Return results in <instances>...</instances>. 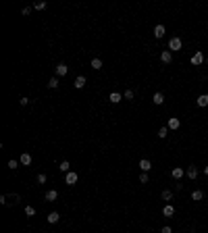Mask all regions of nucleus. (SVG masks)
<instances>
[{
	"mask_svg": "<svg viewBox=\"0 0 208 233\" xmlns=\"http://www.w3.org/2000/svg\"><path fill=\"white\" fill-rule=\"evenodd\" d=\"M181 46H183V42H181L179 38H171V40H169V50H171V52L181 50Z\"/></svg>",
	"mask_w": 208,
	"mask_h": 233,
	"instance_id": "f257e3e1",
	"label": "nucleus"
},
{
	"mask_svg": "<svg viewBox=\"0 0 208 233\" xmlns=\"http://www.w3.org/2000/svg\"><path fill=\"white\" fill-rule=\"evenodd\" d=\"M77 179H79V175L73 173V171H69V173H67V177H65V183H67V185H75Z\"/></svg>",
	"mask_w": 208,
	"mask_h": 233,
	"instance_id": "f03ea898",
	"label": "nucleus"
},
{
	"mask_svg": "<svg viewBox=\"0 0 208 233\" xmlns=\"http://www.w3.org/2000/svg\"><path fill=\"white\" fill-rule=\"evenodd\" d=\"M160 61L165 62V65H169V62L173 61V52H171V50H162V54H160Z\"/></svg>",
	"mask_w": 208,
	"mask_h": 233,
	"instance_id": "7ed1b4c3",
	"label": "nucleus"
},
{
	"mask_svg": "<svg viewBox=\"0 0 208 233\" xmlns=\"http://www.w3.org/2000/svg\"><path fill=\"white\" fill-rule=\"evenodd\" d=\"M67 71H69V67H67L65 62L56 65V77H65V75H67Z\"/></svg>",
	"mask_w": 208,
	"mask_h": 233,
	"instance_id": "20e7f679",
	"label": "nucleus"
},
{
	"mask_svg": "<svg viewBox=\"0 0 208 233\" xmlns=\"http://www.w3.org/2000/svg\"><path fill=\"white\" fill-rule=\"evenodd\" d=\"M139 169H142L144 173H148L150 169H152V162H150L148 158H142V160H139Z\"/></svg>",
	"mask_w": 208,
	"mask_h": 233,
	"instance_id": "39448f33",
	"label": "nucleus"
},
{
	"mask_svg": "<svg viewBox=\"0 0 208 233\" xmlns=\"http://www.w3.org/2000/svg\"><path fill=\"white\" fill-rule=\"evenodd\" d=\"M189 61H192V65H202V62H204V54H202V52H196Z\"/></svg>",
	"mask_w": 208,
	"mask_h": 233,
	"instance_id": "423d86ee",
	"label": "nucleus"
},
{
	"mask_svg": "<svg viewBox=\"0 0 208 233\" xmlns=\"http://www.w3.org/2000/svg\"><path fill=\"white\" fill-rule=\"evenodd\" d=\"M171 177L177 179V181H181V177H183V169H181V167H175L173 171H171Z\"/></svg>",
	"mask_w": 208,
	"mask_h": 233,
	"instance_id": "0eeeda50",
	"label": "nucleus"
},
{
	"mask_svg": "<svg viewBox=\"0 0 208 233\" xmlns=\"http://www.w3.org/2000/svg\"><path fill=\"white\" fill-rule=\"evenodd\" d=\"M108 100H111L112 104H119L121 100H123V94H119V92H112L111 96H108Z\"/></svg>",
	"mask_w": 208,
	"mask_h": 233,
	"instance_id": "6e6552de",
	"label": "nucleus"
},
{
	"mask_svg": "<svg viewBox=\"0 0 208 233\" xmlns=\"http://www.w3.org/2000/svg\"><path fill=\"white\" fill-rule=\"evenodd\" d=\"M19 162H21V165H31V154L23 152V154L19 156Z\"/></svg>",
	"mask_w": 208,
	"mask_h": 233,
	"instance_id": "1a4fd4ad",
	"label": "nucleus"
},
{
	"mask_svg": "<svg viewBox=\"0 0 208 233\" xmlns=\"http://www.w3.org/2000/svg\"><path fill=\"white\" fill-rule=\"evenodd\" d=\"M185 175H187V177H189V179H196V177H198V169H196L194 165H192V167H187Z\"/></svg>",
	"mask_w": 208,
	"mask_h": 233,
	"instance_id": "9d476101",
	"label": "nucleus"
},
{
	"mask_svg": "<svg viewBox=\"0 0 208 233\" xmlns=\"http://www.w3.org/2000/svg\"><path fill=\"white\" fill-rule=\"evenodd\" d=\"M165 34H166L165 25H156V27H154V38H162Z\"/></svg>",
	"mask_w": 208,
	"mask_h": 233,
	"instance_id": "9b49d317",
	"label": "nucleus"
},
{
	"mask_svg": "<svg viewBox=\"0 0 208 233\" xmlns=\"http://www.w3.org/2000/svg\"><path fill=\"white\" fill-rule=\"evenodd\" d=\"M73 85H75L77 89L85 88V77H83V75H79V77H77V79H75V81H73Z\"/></svg>",
	"mask_w": 208,
	"mask_h": 233,
	"instance_id": "f8f14e48",
	"label": "nucleus"
},
{
	"mask_svg": "<svg viewBox=\"0 0 208 233\" xmlns=\"http://www.w3.org/2000/svg\"><path fill=\"white\" fill-rule=\"evenodd\" d=\"M179 119H177V116H173V119H169V125H166V127H169V129H179Z\"/></svg>",
	"mask_w": 208,
	"mask_h": 233,
	"instance_id": "ddd939ff",
	"label": "nucleus"
},
{
	"mask_svg": "<svg viewBox=\"0 0 208 233\" xmlns=\"http://www.w3.org/2000/svg\"><path fill=\"white\" fill-rule=\"evenodd\" d=\"M196 104H198V106H202V108H204V106H208V94H202V96L196 100Z\"/></svg>",
	"mask_w": 208,
	"mask_h": 233,
	"instance_id": "4468645a",
	"label": "nucleus"
},
{
	"mask_svg": "<svg viewBox=\"0 0 208 233\" xmlns=\"http://www.w3.org/2000/svg\"><path fill=\"white\" fill-rule=\"evenodd\" d=\"M56 198H58V192H56V190H50V192L46 194V202H54Z\"/></svg>",
	"mask_w": 208,
	"mask_h": 233,
	"instance_id": "2eb2a0df",
	"label": "nucleus"
},
{
	"mask_svg": "<svg viewBox=\"0 0 208 233\" xmlns=\"http://www.w3.org/2000/svg\"><path fill=\"white\" fill-rule=\"evenodd\" d=\"M162 214H165V217H173V214H175V208H173L171 204H166L165 208H162Z\"/></svg>",
	"mask_w": 208,
	"mask_h": 233,
	"instance_id": "dca6fc26",
	"label": "nucleus"
},
{
	"mask_svg": "<svg viewBox=\"0 0 208 233\" xmlns=\"http://www.w3.org/2000/svg\"><path fill=\"white\" fill-rule=\"evenodd\" d=\"M202 198H204V192H202V190H194V192H192V200L198 202V200H202Z\"/></svg>",
	"mask_w": 208,
	"mask_h": 233,
	"instance_id": "f3484780",
	"label": "nucleus"
},
{
	"mask_svg": "<svg viewBox=\"0 0 208 233\" xmlns=\"http://www.w3.org/2000/svg\"><path fill=\"white\" fill-rule=\"evenodd\" d=\"M58 169H61L62 173H69V169H71V162H69V160H62L61 165H58Z\"/></svg>",
	"mask_w": 208,
	"mask_h": 233,
	"instance_id": "a211bd4d",
	"label": "nucleus"
},
{
	"mask_svg": "<svg viewBox=\"0 0 208 233\" xmlns=\"http://www.w3.org/2000/svg\"><path fill=\"white\" fill-rule=\"evenodd\" d=\"M152 100H154V104H158V106H160V104L165 102V96H162V94H160V92H156V94H154V98H152Z\"/></svg>",
	"mask_w": 208,
	"mask_h": 233,
	"instance_id": "6ab92c4d",
	"label": "nucleus"
},
{
	"mask_svg": "<svg viewBox=\"0 0 208 233\" xmlns=\"http://www.w3.org/2000/svg\"><path fill=\"white\" fill-rule=\"evenodd\" d=\"M58 219H61V214H58V212H50L48 214V223H52V225L58 223Z\"/></svg>",
	"mask_w": 208,
	"mask_h": 233,
	"instance_id": "aec40b11",
	"label": "nucleus"
},
{
	"mask_svg": "<svg viewBox=\"0 0 208 233\" xmlns=\"http://www.w3.org/2000/svg\"><path fill=\"white\" fill-rule=\"evenodd\" d=\"M92 69H102V61H100V58H92Z\"/></svg>",
	"mask_w": 208,
	"mask_h": 233,
	"instance_id": "412c9836",
	"label": "nucleus"
},
{
	"mask_svg": "<svg viewBox=\"0 0 208 233\" xmlns=\"http://www.w3.org/2000/svg\"><path fill=\"white\" fill-rule=\"evenodd\" d=\"M48 88H50V89H56V88H58V77H52V79H50V81H48Z\"/></svg>",
	"mask_w": 208,
	"mask_h": 233,
	"instance_id": "4be33fe9",
	"label": "nucleus"
},
{
	"mask_svg": "<svg viewBox=\"0 0 208 233\" xmlns=\"http://www.w3.org/2000/svg\"><path fill=\"white\" fill-rule=\"evenodd\" d=\"M166 135H169V127H160V129H158V137H160V139H165Z\"/></svg>",
	"mask_w": 208,
	"mask_h": 233,
	"instance_id": "5701e85b",
	"label": "nucleus"
},
{
	"mask_svg": "<svg viewBox=\"0 0 208 233\" xmlns=\"http://www.w3.org/2000/svg\"><path fill=\"white\" fill-rule=\"evenodd\" d=\"M173 198V192L171 190H162V200H171Z\"/></svg>",
	"mask_w": 208,
	"mask_h": 233,
	"instance_id": "b1692460",
	"label": "nucleus"
},
{
	"mask_svg": "<svg viewBox=\"0 0 208 233\" xmlns=\"http://www.w3.org/2000/svg\"><path fill=\"white\" fill-rule=\"evenodd\" d=\"M133 96H135V94H133V89H127V92L123 94V98H125V100H133Z\"/></svg>",
	"mask_w": 208,
	"mask_h": 233,
	"instance_id": "393cba45",
	"label": "nucleus"
},
{
	"mask_svg": "<svg viewBox=\"0 0 208 233\" xmlns=\"http://www.w3.org/2000/svg\"><path fill=\"white\" fill-rule=\"evenodd\" d=\"M25 214H27V217H34L35 208H34V206H25Z\"/></svg>",
	"mask_w": 208,
	"mask_h": 233,
	"instance_id": "a878e982",
	"label": "nucleus"
},
{
	"mask_svg": "<svg viewBox=\"0 0 208 233\" xmlns=\"http://www.w3.org/2000/svg\"><path fill=\"white\" fill-rule=\"evenodd\" d=\"M17 167H19V160H13V158H11V160H8V169H17Z\"/></svg>",
	"mask_w": 208,
	"mask_h": 233,
	"instance_id": "bb28decb",
	"label": "nucleus"
},
{
	"mask_svg": "<svg viewBox=\"0 0 208 233\" xmlns=\"http://www.w3.org/2000/svg\"><path fill=\"white\" fill-rule=\"evenodd\" d=\"M148 181H150V179H148V173H142V175H139V183H148Z\"/></svg>",
	"mask_w": 208,
	"mask_h": 233,
	"instance_id": "cd10ccee",
	"label": "nucleus"
},
{
	"mask_svg": "<svg viewBox=\"0 0 208 233\" xmlns=\"http://www.w3.org/2000/svg\"><path fill=\"white\" fill-rule=\"evenodd\" d=\"M35 8H38V11H44V8H46V2H35Z\"/></svg>",
	"mask_w": 208,
	"mask_h": 233,
	"instance_id": "c85d7f7f",
	"label": "nucleus"
},
{
	"mask_svg": "<svg viewBox=\"0 0 208 233\" xmlns=\"http://www.w3.org/2000/svg\"><path fill=\"white\" fill-rule=\"evenodd\" d=\"M38 183H46V175H44V173L38 175Z\"/></svg>",
	"mask_w": 208,
	"mask_h": 233,
	"instance_id": "c756f323",
	"label": "nucleus"
},
{
	"mask_svg": "<svg viewBox=\"0 0 208 233\" xmlns=\"http://www.w3.org/2000/svg\"><path fill=\"white\" fill-rule=\"evenodd\" d=\"M19 104H21V106H27V104H29V98H21Z\"/></svg>",
	"mask_w": 208,
	"mask_h": 233,
	"instance_id": "7c9ffc66",
	"label": "nucleus"
},
{
	"mask_svg": "<svg viewBox=\"0 0 208 233\" xmlns=\"http://www.w3.org/2000/svg\"><path fill=\"white\" fill-rule=\"evenodd\" d=\"M162 233H173V229L171 227H162Z\"/></svg>",
	"mask_w": 208,
	"mask_h": 233,
	"instance_id": "2f4dec72",
	"label": "nucleus"
},
{
	"mask_svg": "<svg viewBox=\"0 0 208 233\" xmlns=\"http://www.w3.org/2000/svg\"><path fill=\"white\" fill-rule=\"evenodd\" d=\"M204 173H206V175H208V167H206V169H204Z\"/></svg>",
	"mask_w": 208,
	"mask_h": 233,
	"instance_id": "473e14b6",
	"label": "nucleus"
}]
</instances>
